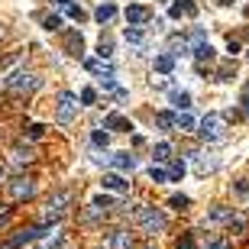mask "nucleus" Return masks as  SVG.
Listing matches in <instances>:
<instances>
[{"mask_svg":"<svg viewBox=\"0 0 249 249\" xmlns=\"http://www.w3.org/2000/svg\"><path fill=\"white\" fill-rule=\"evenodd\" d=\"M136 223H139V230L142 233H149V236H152V233H162L165 230V213L162 211H156V207H139L136 211Z\"/></svg>","mask_w":249,"mask_h":249,"instance_id":"1","label":"nucleus"},{"mask_svg":"<svg viewBox=\"0 0 249 249\" xmlns=\"http://www.w3.org/2000/svg\"><path fill=\"white\" fill-rule=\"evenodd\" d=\"M197 133H201L207 142H217V139H223V133H227V120H223L220 113H204L201 123H197Z\"/></svg>","mask_w":249,"mask_h":249,"instance_id":"2","label":"nucleus"},{"mask_svg":"<svg viewBox=\"0 0 249 249\" xmlns=\"http://www.w3.org/2000/svg\"><path fill=\"white\" fill-rule=\"evenodd\" d=\"M68 207H71V191H55L52 197L46 201V211H42V217L49 220H62L65 213H68Z\"/></svg>","mask_w":249,"mask_h":249,"instance_id":"3","label":"nucleus"},{"mask_svg":"<svg viewBox=\"0 0 249 249\" xmlns=\"http://www.w3.org/2000/svg\"><path fill=\"white\" fill-rule=\"evenodd\" d=\"M78 94H71V91H62L58 94V104H55V117H58V123H71L74 117H78Z\"/></svg>","mask_w":249,"mask_h":249,"instance_id":"4","label":"nucleus"},{"mask_svg":"<svg viewBox=\"0 0 249 249\" xmlns=\"http://www.w3.org/2000/svg\"><path fill=\"white\" fill-rule=\"evenodd\" d=\"M7 88H10V91H36L39 78L33 71H23V68H19V71H13L7 78Z\"/></svg>","mask_w":249,"mask_h":249,"instance_id":"5","label":"nucleus"},{"mask_svg":"<svg viewBox=\"0 0 249 249\" xmlns=\"http://www.w3.org/2000/svg\"><path fill=\"white\" fill-rule=\"evenodd\" d=\"M191 165L197 175H211V172L220 168V159L213 156V152H191Z\"/></svg>","mask_w":249,"mask_h":249,"instance_id":"6","label":"nucleus"},{"mask_svg":"<svg viewBox=\"0 0 249 249\" xmlns=\"http://www.w3.org/2000/svg\"><path fill=\"white\" fill-rule=\"evenodd\" d=\"M168 17L172 19H194L197 17V3H194V0H172Z\"/></svg>","mask_w":249,"mask_h":249,"instance_id":"7","label":"nucleus"},{"mask_svg":"<svg viewBox=\"0 0 249 249\" xmlns=\"http://www.w3.org/2000/svg\"><path fill=\"white\" fill-rule=\"evenodd\" d=\"M10 194H13L17 201L33 197V194H36V181H33V178H13V181H10Z\"/></svg>","mask_w":249,"mask_h":249,"instance_id":"8","label":"nucleus"},{"mask_svg":"<svg viewBox=\"0 0 249 249\" xmlns=\"http://www.w3.org/2000/svg\"><path fill=\"white\" fill-rule=\"evenodd\" d=\"M149 19H152V10H149V7H126V23H129V26L142 29Z\"/></svg>","mask_w":249,"mask_h":249,"instance_id":"9","label":"nucleus"},{"mask_svg":"<svg viewBox=\"0 0 249 249\" xmlns=\"http://www.w3.org/2000/svg\"><path fill=\"white\" fill-rule=\"evenodd\" d=\"M84 68H88L94 78H110V74H113V65L107 62V58H88Z\"/></svg>","mask_w":249,"mask_h":249,"instance_id":"10","label":"nucleus"},{"mask_svg":"<svg viewBox=\"0 0 249 249\" xmlns=\"http://www.w3.org/2000/svg\"><path fill=\"white\" fill-rule=\"evenodd\" d=\"M123 39L136 49V55H142V49H146V36H142V29H139V26H126V29H123Z\"/></svg>","mask_w":249,"mask_h":249,"instance_id":"11","label":"nucleus"},{"mask_svg":"<svg viewBox=\"0 0 249 249\" xmlns=\"http://www.w3.org/2000/svg\"><path fill=\"white\" fill-rule=\"evenodd\" d=\"M101 185L107 188V191H117V194H126L129 191V181H123V175H117V172H107Z\"/></svg>","mask_w":249,"mask_h":249,"instance_id":"12","label":"nucleus"},{"mask_svg":"<svg viewBox=\"0 0 249 249\" xmlns=\"http://www.w3.org/2000/svg\"><path fill=\"white\" fill-rule=\"evenodd\" d=\"M110 165L120 168V172H133V168H136V156H133V152H113Z\"/></svg>","mask_w":249,"mask_h":249,"instance_id":"13","label":"nucleus"},{"mask_svg":"<svg viewBox=\"0 0 249 249\" xmlns=\"http://www.w3.org/2000/svg\"><path fill=\"white\" fill-rule=\"evenodd\" d=\"M104 129H113V133H129V129H133V123H129L123 113H110V117L104 120Z\"/></svg>","mask_w":249,"mask_h":249,"instance_id":"14","label":"nucleus"},{"mask_svg":"<svg viewBox=\"0 0 249 249\" xmlns=\"http://www.w3.org/2000/svg\"><path fill=\"white\" fill-rule=\"evenodd\" d=\"M107 249H133V240H129V233L113 230V233H110V240H107Z\"/></svg>","mask_w":249,"mask_h":249,"instance_id":"15","label":"nucleus"},{"mask_svg":"<svg viewBox=\"0 0 249 249\" xmlns=\"http://www.w3.org/2000/svg\"><path fill=\"white\" fill-rule=\"evenodd\" d=\"M168 52H172V55H188V52H191L188 36H172L168 39Z\"/></svg>","mask_w":249,"mask_h":249,"instance_id":"16","label":"nucleus"},{"mask_svg":"<svg viewBox=\"0 0 249 249\" xmlns=\"http://www.w3.org/2000/svg\"><path fill=\"white\" fill-rule=\"evenodd\" d=\"M156 71L159 74H172V71H175V55H172V52L156 55Z\"/></svg>","mask_w":249,"mask_h":249,"instance_id":"17","label":"nucleus"},{"mask_svg":"<svg viewBox=\"0 0 249 249\" xmlns=\"http://www.w3.org/2000/svg\"><path fill=\"white\" fill-rule=\"evenodd\" d=\"M65 49H68V55H81V52H84L81 33H68V36H65Z\"/></svg>","mask_w":249,"mask_h":249,"instance_id":"18","label":"nucleus"},{"mask_svg":"<svg viewBox=\"0 0 249 249\" xmlns=\"http://www.w3.org/2000/svg\"><path fill=\"white\" fill-rule=\"evenodd\" d=\"M175 123H178V113H172V110H159L156 113V126L159 129H175Z\"/></svg>","mask_w":249,"mask_h":249,"instance_id":"19","label":"nucleus"},{"mask_svg":"<svg viewBox=\"0 0 249 249\" xmlns=\"http://www.w3.org/2000/svg\"><path fill=\"white\" fill-rule=\"evenodd\" d=\"M113 17H117V7H113V3H101V7L94 10V19H97V23H110Z\"/></svg>","mask_w":249,"mask_h":249,"instance_id":"20","label":"nucleus"},{"mask_svg":"<svg viewBox=\"0 0 249 249\" xmlns=\"http://www.w3.org/2000/svg\"><path fill=\"white\" fill-rule=\"evenodd\" d=\"M172 104H175L178 110L185 113L188 107H191V94H188V91H172Z\"/></svg>","mask_w":249,"mask_h":249,"instance_id":"21","label":"nucleus"},{"mask_svg":"<svg viewBox=\"0 0 249 249\" xmlns=\"http://www.w3.org/2000/svg\"><path fill=\"white\" fill-rule=\"evenodd\" d=\"M91 207H94V211H97V213H107V211H110V207H113V201H110V197H107V194H97V197H94V201H91Z\"/></svg>","mask_w":249,"mask_h":249,"instance_id":"22","label":"nucleus"},{"mask_svg":"<svg viewBox=\"0 0 249 249\" xmlns=\"http://www.w3.org/2000/svg\"><path fill=\"white\" fill-rule=\"evenodd\" d=\"M152 159H156V162H168V159H172V146H168V142H159V146L152 149Z\"/></svg>","mask_w":249,"mask_h":249,"instance_id":"23","label":"nucleus"},{"mask_svg":"<svg viewBox=\"0 0 249 249\" xmlns=\"http://www.w3.org/2000/svg\"><path fill=\"white\" fill-rule=\"evenodd\" d=\"M168 207H175V211H188V207H191V197H185V194H172V197H168Z\"/></svg>","mask_w":249,"mask_h":249,"instance_id":"24","label":"nucleus"},{"mask_svg":"<svg viewBox=\"0 0 249 249\" xmlns=\"http://www.w3.org/2000/svg\"><path fill=\"white\" fill-rule=\"evenodd\" d=\"M91 142L97 149H107V142H110V133H107V129H94L91 133Z\"/></svg>","mask_w":249,"mask_h":249,"instance_id":"25","label":"nucleus"},{"mask_svg":"<svg viewBox=\"0 0 249 249\" xmlns=\"http://www.w3.org/2000/svg\"><path fill=\"white\" fill-rule=\"evenodd\" d=\"M13 162H17V165H23V162H33V149H23V146H17L13 149Z\"/></svg>","mask_w":249,"mask_h":249,"instance_id":"26","label":"nucleus"},{"mask_svg":"<svg viewBox=\"0 0 249 249\" xmlns=\"http://www.w3.org/2000/svg\"><path fill=\"white\" fill-rule=\"evenodd\" d=\"M194 126H197V123L191 120V113H178V123H175V129H181V133H191Z\"/></svg>","mask_w":249,"mask_h":249,"instance_id":"27","label":"nucleus"},{"mask_svg":"<svg viewBox=\"0 0 249 249\" xmlns=\"http://www.w3.org/2000/svg\"><path fill=\"white\" fill-rule=\"evenodd\" d=\"M185 178V162H172V168H168V181H181Z\"/></svg>","mask_w":249,"mask_h":249,"instance_id":"28","label":"nucleus"},{"mask_svg":"<svg viewBox=\"0 0 249 249\" xmlns=\"http://www.w3.org/2000/svg\"><path fill=\"white\" fill-rule=\"evenodd\" d=\"M149 178H152L156 185H165V181H168V172H165V168H159V165H152V168H149Z\"/></svg>","mask_w":249,"mask_h":249,"instance_id":"29","label":"nucleus"},{"mask_svg":"<svg viewBox=\"0 0 249 249\" xmlns=\"http://www.w3.org/2000/svg\"><path fill=\"white\" fill-rule=\"evenodd\" d=\"M65 13H68L71 19H78V23H84V19H88V13H84L78 3H68V7H65Z\"/></svg>","mask_w":249,"mask_h":249,"instance_id":"30","label":"nucleus"},{"mask_svg":"<svg viewBox=\"0 0 249 249\" xmlns=\"http://www.w3.org/2000/svg\"><path fill=\"white\" fill-rule=\"evenodd\" d=\"M194 58H201V62L207 58V62H211V58H213V46H211V42H204V46H197V49H194Z\"/></svg>","mask_w":249,"mask_h":249,"instance_id":"31","label":"nucleus"},{"mask_svg":"<svg viewBox=\"0 0 249 249\" xmlns=\"http://www.w3.org/2000/svg\"><path fill=\"white\" fill-rule=\"evenodd\" d=\"M58 26H62V17H46V19H42V29H49V33L58 29Z\"/></svg>","mask_w":249,"mask_h":249,"instance_id":"32","label":"nucleus"},{"mask_svg":"<svg viewBox=\"0 0 249 249\" xmlns=\"http://www.w3.org/2000/svg\"><path fill=\"white\" fill-rule=\"evenodd\" d=\"M78 101H81V104H94V101H97V91H94V88H84Z\"/></svg>","mask_w":249,"mask_h":249,"instance_id":"33","label":"nucleus"},{"mask_svg":"<svg viewBox=\"0 0 249 249\" xmlns=\"http://www.w3.org/2000/svg\"><path fill=\"white\" fill-rule=\"evenodd\" d=\"M42 129H46L42 123H33V126H29V139H39V136H42Z\"/></svg>","mask_w":249,"mask_h":249,"instance_id":"34","label":"nucleus"},{"mask_svg":"<svg viewBox=\"0 0 249 249\" xmlns=\"http://www.w3.org/2000/svg\"><path fill=\"white\" fill-rule=\"evenodd\" d=\"M243 113H246V117H249V84H246V88H243Z\"/></svg>","mask_w":249,"mask_h":249,"instance_id":"35","label":"nucleus"},{"mask_svg":"<svg viewBox=\"0 0 249 249\" xmlns=\"http://www.w3.org/2000/svg\"><path fill=\"white\" fill-rule=\"evenodd\" d=\"M178 249H197V246H194V236H185V240L178 243Z\"/></svg>","mask_w":249,"mask_h":249,"instance_id":"36","label":"nucleus"},{"mask_svg":"<svg viewBox=\"0 0 249 249\" xmlns=\"http://www.w3.org/2000/svg\"><path fill=\"white\" fill-rule=\"evenodd\" d=\"M207 249H230V246H227L223 240H211V243H207Z\"/></svg>","mask_w":249,"mask_h":249,"instance_id":"37","label":"nucleus"},{"mask_svg":"<svg viewBox=\"0 0 249 249\" xmlns=\"http://www.w3.org/2000/svg\"><path fill=\"white\" fill-rule=\"evenodd\" d=\"M213 3H217V7H233L236 0H213Z\"/></svg>","mask_w":249,"mask_h":249,"instance_id":"38","label":"nucleus"},{"mask_svg":"<svg viewBox=\"0 0 249 249\" xmlns=\"http://www.w3.org/2000/svg\"><path fill=\"white\" fill-rule=\"evenodd\" d=\"M0 181H3V168H0Z\"/></svg>","mask_w":249,"mask_h":249,"instance_id":"39","label":"nucleus"},{"mask_svg":"<svg viewBox=\"0 0 249 249\" xmlns=\"http://www.w3.org/2000/svg\"><path fill=\"white\" fill-rule=\"evenodd\" d=\"M146 249H156V246H146Z\"/></svg>","mask_w":249,"mask_h":249,"instance_id":"40","label":"nucleus"},{"mask_svg":"<svg viewBox=\"0 0 249 249\" xmlns=\"http://www.w3.org/2000/svg\"><path fill=\"white\" fill-rule=\"evenodd\" d=\"M0 211H3V207H0Z\"/></svg>","mask_w":249,"mask_h":249,"instance_id":"41","label":"nucleus"}]
</instances>
